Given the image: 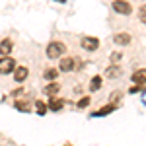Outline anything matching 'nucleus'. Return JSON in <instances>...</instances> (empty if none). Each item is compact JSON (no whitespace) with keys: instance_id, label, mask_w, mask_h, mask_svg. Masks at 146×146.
<instances>
[{"instance_id":"obj_1","label":"nucleus","mask_w":146,"mask_h":146,"mask_svg":"<svg viewBox=\"0 0 146 146\" xmlns=\"http://www.w3.org/2000/svg\"><path fill=\"white\" fill-rule=\"evenodd\" d=\"M64 51H66V47H64V43H60V41H51L47 45V56L49 58H58V56L64 55Z\"/></svg>"},{"instance_id":"obj_2","label":"nucleus","mask_w":146,"mask_h":146,"mask_svg":"<svg viewBox=\"0 0 146 146\" xmlns=\"http://www.w3.org/2000/svg\"><path fill=\"white\" fill-rule=\"evenodd\" d=\"M16 70V60L12 56H2L0 58V74H10Z\"/></svg>"},{"instance_id":"obj_3","label":"nucleus","mask_w":146,"mask_h":146,"mask_svg":"<svg viewBox=\"0 0 146 146\" xmlns=\"http://www.w3.org/2000/svg\"><path fill=\"white\" fill-rule=\"evenodd\" d=\"M113 10L117 12V14H121V16H129L133 8H131V4L129 2H125V0H113Z\"/></svg>"},{"instance_id":"obj_4","label":"nucleus","mask_w":146,"mask_h":146,"mask_svg":"<svg viewBox=\"0 0 146 146\" xmlns=\"http://www.w3.org/2000/svg\"><path fill=\"white\" fill-rule=\"evenodd\" d=\"M82 47H84L86 51H96V49L100 47V39H98V37H84V39H82Z\"/></svg>"},{"instance_id":"obj_5","label":"nucleus","mask_w":146,"mask_h":146,"mask_svg":"<svg viewBox=\"0 0 146 146\" xmlns=\"http://www.w3.org/2000/svg\"><path fill=\"white\" fill-rule=\"evenodd\" d=\"M12 47H14V43H12L10 39H2V41H0V55L2 56H10Z\"/></svg>"},{"instance_id":"obj_6","label":"nucleus","mask_w":146,"mask_h":146,"mask_svg":"<svg viewBox=\"0 0 146 146\" xmlns=\"http://www.w3.org/2000/svg\"><path fill=\"white\" fill-rule=\"evenodd\" d=\"M58 68H60L62 72H70V70L74 68V58H70V56H66V58H60Z\"/></svg>"},{"instance_id":"obj_7","label":"nucleus","mask_w":146,"mask_h":146,"mask_svg":"<svg viewBox=\"0 0 146 146\" xmlns=\"http://www.w3.org/2000/svg\"><path fill=\"white\" fill-rule=\"evenodd\" d=\"M27 74H29L27 66H18L16 70H14V78H16V82H23V80L27 78Z\"/></svg>"},{"instance_id":"obj_8","label":"nucleus","mask_w":146,"mask_h":146,"mask_svg":"<svg viewBox=\"0 0 146 146\" xmlns=\"http://www.w3.org/2000/svg\"><path fill=\"white\" fill-rule=\"evenodd\" d=\"M133 82H135V84H138V86L146 84V68H140V70H136L135 74H133Z\"/></svg>"},{"instance_id":"obj_9","label":"nucleus","mask_w":146,"mask_h":146,"mask_svg":"<svg viewBox=\"0 0 146 146\" xmlns=\"http://www.w3.org/2000/svg\"><path fill=\"white\" fill-rule=\"evenodd\" d=\"M121 76V68L119 66H107L105 68V78H119Z\"/></svg>"},{"instance_id":"obj_10","label":"nucleus","mask_w":146,"mask_h":146,"mask_svg":"<svg viewBox=\"0 0 146 146\" xmlns=\"http://www.w3.org/2000/svg\"><path fill=\"white\" fill-rule=\"evenodd\" d=\"M58 90H60V86H58L56 82H51V84L45 88V94H47V96H51V98H55L56 94H58Z\"/></svg>"},{"instance_id":"obj_11","label":"nucleus","mask_w":146,"mask_h":146,"mask_svg":"<svg viewBox=\"0 0 146 146\" xmlns=\"http://www.w3.org/2000/svg\"><path fill=\"white\" fill-rule=\"evenodd\" d=\"M115 43H119V45H129V43H131V35L129 33H117L115 35Z\"/></svg>"},{"instance_id":"obj_12","label":"nucleus","mask_w":146,"mask_h":146,"mask_svg":"<svg viewBox=\"0 0 146 146\" xmlns=\"http://www.w3.org/2000/svg\"><path fill=\"white\" fill-rule=\"evenodd\" d=\"M62 105H64V101H62V100L53 98V100L49 101V107H47V109H51V111H58V109H62Z\"/></svg>"},{"instance_id":"obj_13","label":"nucleus","mask_w":146,"mask_h":146,"mask_svg":"<svg viewBox=\"0 0 146 146\" xmlns=\"http://www.w3.org/2000/svg\"><path fill=\"white\" fill-rule=\"evenodd\" d=\"M100 88H101V76H94L92 82H90V90L92 92H98Z\"/></svg>"},{"instance_id":"obj_14","label":"nucleus","mask_w":146,"mask_h":146,"mask_svg":"<svg viewBox=\"0 0 146 146\" xmlns=\"http://www.w3.org/2000/svg\"><path fill=\"white\" fill-rule=\"evenodd\" d=\"M43 76H45V80H56V76H58V72H56V68H47Z\"/></svg>"},{"instance_id":"obj_15","label":"nucleus","mask_w":146,"mask_h":146,"mask_svg":"<svg viewBox=\"0 0 146 146\" xmlns=\"http://www.w3.org/2000/svg\"><path fill=\"white\" fill-rule=\"evenodd\" d=\"M113 109H115V105H113V103H111V105H107V107H101L100 111H96V113H94V115H107V113H111Z\"/></svg>"},{"instance_id":"obj_16","label":"nucleus","mask_w":146,"mask_h":146,"mask_svg":"<svg viewBox=\"0 0 146 146\" xmlns=\"http://www.w3.org/2000/svg\"><path fill=\"white\" fill-rule=\"evenodd\" d=\"M35 105H37V113H39V115L47 113V103H43V101H35Z\"/></svg>"},{"instance_id":"obj_17","label":"nucleus","mask_w":146,"mask_h":146,"mask_svg":"<svg viewBox=\"0 0 146 146\" xmlns=\"http://www.w3.org/2000/svg\"><path fill=\"white\" fill-rule=\"evenodd\" d=\"M138 18H140V22L146 23V4L144 6H140V10H138Z\"/></svg>"},{"instance_id":"obj_18","label":"nucleus","mask_w":146,"mask_h":146,"mask_svg":"<svg viewBox=\"0 0 146 146\" xmlns=\"http://www.w3.org/2000/svg\"><path fill=\"white\" fill-rule=\"evenodd\" d=\"M90 105V98H82V100L78 101V107L80 109H84V107H88Z\"/></svg>"},{"instance_id":"obj_19","label":"nucleus","mask_w":146,"mask_h":146,"mask_svg":"<svg viewBox=\"0 0 146 146\" xmlns=\"http://www.w3.org/2000/svg\"><path fill=\"white\" fill-rule=\"evenodd\" d=\"M16 107L20 111H27V103H23V101H16Z\"/></svg>"},{"instance_id":"obj_20","label":"nucleus","mask_w":146,"mask_h":146,"mask_svg":"<svg viewBox=\"0 0 146 146\" xmlns=\"http://www.w3.org/2000/svg\"><path fill=\"white\" fill-rule=\"evenodd\" d=\"M142 90H144L142 86H138V84H135V86L131 88V94H140V92H142Z\"/></svg>"},{"instance_id":"obj_21","label":"nucleus","mask_w":146,"mask_h":146,"mask_svg":"<svg viewBox=\"0 0 146 146\" xmlns=\"http://www.w3.org/2000/svg\"><path fill=\"white\" fill-rule=\"evenodd\" d=\"M121 58H123V55H121V53H113V55H111V60H113V62H119Z\"/></svg>"}]
</instances>
